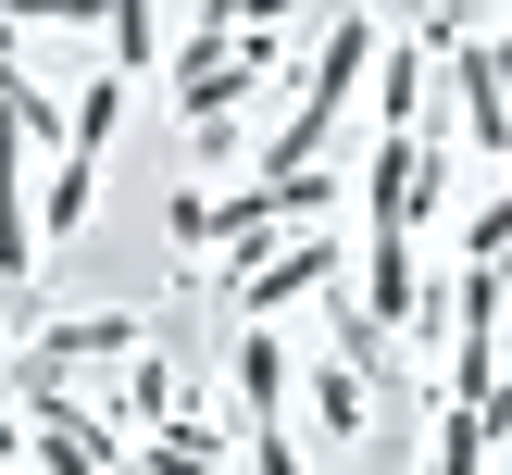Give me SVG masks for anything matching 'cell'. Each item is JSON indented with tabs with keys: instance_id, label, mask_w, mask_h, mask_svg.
Returning <instances> with one entry per match:
<instances>
[{
	"instance_id": "6da1fadb",
	"label": "cell",
	"mask_w": 512,
	"mask_h": 475,
	"mask_svg": "<svg viewBox=\"0 0 512 475\" xmlns=\"http://www.w3.org/2000/svg\"><path fill=\"white\" fill-rule=\"evenodd\" d=\"M438 175H450V138H375V163H363V238H425Z\"/></svg>"
},
{
	"instance_id": "7a4b0ae2",
	"label": "cell",
	"mask_w": 512,
	"mask_h": 475,
	"mask_svg": "<svg viewBox=\"0 0 512 475\" xmlns=\"http://www.w3.org/2000/svg\"><path fill=\"white\" fill-rule=\"evenodd\" d=\"M325 288H338V238H325V225H313V238H275L263 263H238V275H225V300H238L250 325H275L288 300H325Z\"/></svg>"
},
{
	"instance_id": "3957f363",
	"label": "cell",
	"mask_w": 512,
	"mask_h": 475,
	"mask_svg": "<svg viewBox=\"0 0 512 475\" xmlns=\"http://www.w3.org/2000/svg\"><path fill=\"white\" fill-rule=\"evenodd\" d=\"M450 88H463V150L512 163V38H463L450 50Z\"/></svg>"
},
{
	"instance_id": "277c9868",
	"label": "cell",
	"mask_w": 512,
	"mask_h": 475,
	"mask_svg": "<svg viewBox=\"0 0 512 475\" xmlns=\"http://www.w3.org/2000/svg\"><path fill=\"white\" fill-rule=\"evenodd\" d=\"M125 350H138V325H125V313H75V325H38V338H25V388H63L75 363H125Z\"/></svg>"
},
{
	"instance_id": "5b68a950",
	"label": "cell",
	"mask_w": 512,
	"mask_h": 475,
	"mask_svg": "<svg viewBox=\"0 0 512 475\" xmlns=\"http://www.w3.org/2000/svg\"><path fill=\"white\" fill-rule=\"evenodd\" d=\"M238 425H288V338L238 325Z\"/></svg>"
},
{
	"instance_id": "8992f818",
	"label": "cell",
	"mask_w": 512,
	"mask_h": 475,
	"mask_svg": "<svg viewBox=\"0 0 512 475\" xmlns=\"http://www.w3.org/2000/svg\"><path fill=\"white\" fill-rule=\"evenodd\" d=\"M0 275H38V213H25V138H13V113H0Z\"/></svg>"
},
{
	"instance_id": "52a82bcc",
	"label": "cell",
	"mask_w": 512,
	"mask_h": 475,
	"mask_svg": "<svg viewBox=\"0 0 512 475\" xmlns=\"http://www.w3.org/2000/svg\"><path fill=\"white\" fill-rule=\"evenodd\" d=\"M375 125L425 138V50H375Z\"/></svg>"
},
{
	"instance_id": "ba28073f",
	"label": "cell",
	"mask_w": 512,
	"mask_h": 475,
	"mask_svg": "<svg viewBox=\"0 0 512 475\" xmlns=\"http://www.w3.org/2000/svg\"><path fill=\"white\" fill-rule=\"evenodd\" d=\"M88 200H100V163H88V150H50V200H38V250H50V238H75V225H88Z\"/></svg>"
},
{
	"instance_id": "9c48e42d",
	"label": "cell",
	"mask_w": 512,
	"mask_h": 475,
	"mask_svg": "<svg viewBox=\"0 0 512 475\" xmlns=\"http://www.w3.org/2000/svg\"><path fill=\"white\" fill-rule=\"evenodd\" d=\"M113 125H125V75H113V63H100V75H88V88H75V100H63V150H88V163H100V150H113Z\"/></svg>"
},
{
	"instance_id": "30bf717a",
	"label": "cell",
	"mask_w": 512,
	"mask_h": 475,
	"mask_svg": "<svg viewBox=\"0 0 512 475\" xmlns=\"http://www.w3.org/2000/svg\"><path fill=\"white\" fill-rule=\"evenodd\" d=\"M425 475H488V425L463 400H438V438H425Z\"/></svg>"
},
{
	"instance_id": "8fae6325",
	"label": "cell",
	"mask_w": 512,
	"mask_h": 475,
	"mask_svg": "<svg viewBox=\"0 0 512 475\" xmlns=\"http://www.w3.org/2000/svg\"><path fill=\"white\" fill-rule=\"evenodd\" d=\"M100 38H113L100 63H113V75H138L150 50H163V25H150V0H113V13H100Z\"/></svg>"
},
{
	"instance_id": "7c38bea8",
	"label": "cell",
	"mask_w": 512,
	"mask_h": 475,
	"mask_svg": "<svg viewBox=\"0 0 512 475\" xmlns=\"http://www.w3.org/2000/svg\"><path fill=\"white\" fill-rule=\"evenodd\" d=\"M313 425H363V363H313Z\"/></svg>"
},
{
	"instance_id": "4fadbf2b",
	"label": "cell",
	"mask_w": 512,
	"mask_h": 475,
	"mask_svg": "<svg viewBox=\"0 0 512 475\" xmlns=\"http://www.w3.org/2000/svg\"><path fill=\"white\" fill-rule=\"evenodd\" d=\"M463 263H512V163H500V200L463 213Z\"/></svg>"
},
{
	"instance_id": "5bb4252c",
	"label": "cell",
	"mask_w": 512,
	"mask_h": 475,
	"mask_svg": "<svg viewBox=\"0 0 512 475\" xmlns=\"http://www.w3.org/2000/svg\"><path fill=\"white\" fill-rule=\"evenodd\" d=\"M100 13H113V0H0L13 38H25V25H100Z\"/></svg>"
},
{
	"instance_id": "9a60e30c",
	"label": "cell",
	"mask_w": 512,
	"mask_h": 475,
	"mask_svg": "<svg viewBox=\"0 0 512 475\" xmlns=\"http://www.w3.org/2000/svg\"><path fill=\"white\" fill-rule=\"evenodd\" d=\"M250 475H313V463H300L288 425H250Z\"/></svg>"
},
{
	"instance_id": "2e32d148",
	"label": "cell",
	"mask_w": 512,
	"mask_h": 475,
	"mask_svg": "<svg viewBox=\"0 0 512 475\" xmlns=\"http://www.w3.org/2000/svg\"><path fill=\"white\" fill-rule=\"evenodd\" d=\"M238 13H263V0H200V38H238Z\"/></svg>"
},
{
	"instance_id": "e0dca14e",
	"label": "cell",
	"mask_w": 512,
	"mask_h": 475,
	"mask_svg": "<svg viewBox=\"0 0 512 475\" xmlns=\"http://www.w3.org/2000/svg\"><path fill=\"white\" fill-rule=\"evenodd\" d=\"M13 88H25V50H0V100H13Z\"/></svg>"
},
{
	"instance_id": "ac0fdd59",
	"label": "cell",
	"mask_w": 512,
	"mask_h": 475,
	"mask_svg": "<svg viewBox=\"0 0 512 475\" xmlns=\"http://www.w3.org/2000/svg\"><path fill=\"white\" fill-rule=\"evenodd\" d=\"M0 463H25V425H13V413H0Z\"/></svg>"
},
{
	"instance_id": "d6986e66",
	"label": "cell",
	"mask_w": 512,
	"mask_h": 475,
	"mask_svg": "<svg viewBox=\"0 0 512 475\" xmlns=\"http://www.w3.org/2000/svg\"><path fill=\"white\" fill-rule=\"evenodd\" d=\"M0 50H13V25H0Z\"/></svg>"
},
{
	"instance_id": "ffe728a7",
	"label": "cell",
	"mask_w": 512,
	"mask_h": 475,
	"mask_svg": "<svg viewBox=\"0 0 512 475\" xmlns=\"http://www.w3.org/2000/svg\"><path fill=\"white\" fill-rule=\"evenodd\" d=\"M0 475H13V463H0Z\"/></svg>"
}]
</instances>
